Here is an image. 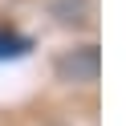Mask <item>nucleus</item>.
Wrapping results in <instances>:
<instances>
[{"mask_svg":"<svg viewBox=\"0 0 126 126\" xmlns=\"http://www.w3.org/2000/svg\"><path fill=\"white\" fill-rule=\"evenodd\" d=\"M29 49V41H25V37H4V33H0V61H4V57H20V53H25Z\"/></svg>","mask_w":126,"mask_h":126,"instance_id":"obj_1","label":"nucleus"}]
</instances>
